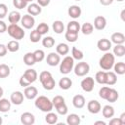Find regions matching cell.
Segmentation results:
<instances>
[{"label": "cell", "mask_w": 125, "mask_h": 125, "mask_svg": "<svg viewBox=\"0 0 125 125\" xmlns=\"http://www.w3.org/2000/svg\"><path fill=\"white\" fill-rule=\"evenodd\" d=\"M36 1H37V4L41 7H46L50 3V0H36Z\"/></svg>", "instance_id": "11a10c76"}, {"label": "cell", "mask_w": 125, "mask_h": 125, "mask_svg": "<svg viewBox=\"0 0 125 125\" xmlns=\"http://www.w3.org/2000/svg\"><path fill=\"white\" fill-rule=\"evenodd\" d=\"M100 66L102 67V69L104 70H109L112 68L113 64H114V56L111 53H105L99 62Z\"/></svg>", "instance_id": "277c9868"}, {"label": "cell", "mask_w": 125, "mask_h": 125, "mask_svg": "<svg viewBox=\"0 0 125 125\" xmlns=\"http://www.w3.org/2000/svg\"><path fill=\"white\" fill-rule=\"evenodd\" d=\"M36 30H37L41 35H44V34H46V33L49 31V26H48L47 23L41 22V23H39L38 26L36 27Z\"/></svg>", "instance_id": "7bdbcfd3"}, {"label": "cell", "mask_w": 125, "mask_h": 125, "mask_svg": "<svg viewBox=\"0 0 125 125\" xmlns=\"http://www.w3.org/2000/svg\"><path fill=\"white\" fill-rule=\"evenodd\" d=\"M124 14H125V10H123V11L121 12V19H122V21H125V19H124Z\"/></svg>", "instance_id": "91938a15"}, {"label": "cell", "mask_w": 125, "mask_h": 125, "mask_svg": "<svg viewBox=\"0 0 125 125\" xmlns=\"http://www.w3.org/2000/svg\"><path fill=\"white\" fill-rule=\"evenodd\" d=\"M21 25L26 28V29H30L31 27L34 26L35 24V19L33 18V16L27 14V15H23L22 18L21 19Z\"/></svg>", "instance_id": "52a82bcc"}, {"label": "cell", "mask_w": 125, "mask_h": 125, "mask_svg": "<svg viewBox=\"0 0 125 125\" xmlns=\"http://www.w3.org/2000/svg\"><path fill=\"white\" fill-rule=\"evenodd\" d=\"M23 102V94L21 91H15L11 94V103L16 105L21 104Z\"/></svg>", "instance_id": "5bb4252c"}, {"label": "cell", "mask_w": 125, "mask_h": 125, "mask_svg": "<svg viewBox=\"0 0 125 125\" xmlns=\"http://www.w3.org/2000/svg\"><path fill=\"white\" fill-rule=\"evenodd\" d=\"M9 75H10V67L5 63H1L0 64V78H6Z\"/></svg>", "instance_id": "74e56055"}, {"label": "cell", "mask_w": 125, "mask_h": 125, "mask_svg": "<svg viewBox=\"0 0 125 125\" xmlns=\"http://www.w3.org/2000/svg\"><path fill=\"white\" fill-rule=\"evenodd\" d=\"M42 45L46 48H52L55 45V39L52 36H46L42 39Z\"/></svg>", "instance_id": "f35d334b"}, {"label": "cell", "mask_w": 125, "mask_h": 125, "mask_svg": "<svg viewBox=\"0 0 125 125\" xmlns=\"http://www.w3.org/2000/svg\"><path fill=\"white\" fill-rule=\"evenodd\" d=\"M53 30L57 34H61L64 30V25L62 21H55L53 22Z\"/></svg>", "instance_id": "4316f807"}, {"label": "cell", "mask_w": 125, "mask_h": 125, "mask_svg": "<svg viewBox=\"0 0 125 125\" xmlns=\"http://www.w3.org/2000/svg\"><path fill=\"white\" fill-rule=\"evenodd\" d=\"M3 94H4V91H3V88H2V87H0V99H1V97L3 96Z\"/></svg>", "instance_id": "94428289"}, {"label": "cell", "mask_w": 125, "mask_h": 125, "mask_svg": "<svg viewBox=\"0 0 125 125\" xmlns=\"http://www.w3.org/2000/svg\"><path fill=\"white\" fill-rule=\"evenodd\" d=\"M19 83H20V85L21 86V87H27V86H29L30 85V83L23 77V76H21V78H20V80H19Z\"/></svg>", "instance_id": "f907efd6"}, {"label": "cell", "mask_w": 125, "mask_h": 125, "mask_svg": "<svg viewBox=\"0 0 125 125\" xmlns=\"http://www.w3.org/2000/svg\"><path fill=\"white\" fill-rule=\"evenodd\" d=\"M45 121L48 124H56L58 122V115L56 113H54V112L49 111L47 113V115L45 116Z\"/></svg>", "instance_id": "e575fe53"}, {"label": "cell", "mask_w": 125, "mask_h": 125, "mask_svg": "<svg viewBox=\"0 0 125 125\" xmlns=\"http://www.w3.org/2000/svg\"><path fill=\"white\" fill-rule=\"evenodd\" d=\"M11 108V102L7 99H0V111L7 112Z\"/></svg>", "instance_id": "1f68e13d"}, {"label": "cell", "mask_w": 125, "mask_h": 125, "mask_svg": "<svg viewBox=\"0 0 125 125\" xmlns=\"http://www.w3.org/2000/svg\"><path fill=\"white\" fill-rule=\"evenodd\" d=\"M35 106L40 109L41 111L43 112H49L53 109V104H52V101H50L47 97L45 96H39L35 99Z\"/></svg>", "instance_id": "7a4b0ae2"}, {"label": "cell", "mask_w": 125, "mask_h": 125, "mask_svg": "<svg viewBox=\"0 0 125 125\" xmlns=\"http://www.w3.org/2000/svg\"><path fill=\"white\" fill-rule=\"evenodd\" d=\"M13 4L18 9H23L27 6V3L23 0H13Z\"/></svg>", "instance_id": "c3c4849f"}, {"label": "cell", "mask_w": 125, "mask_h": 125, "mask_svg": "<svg viewBox=\"0 0 125 125\" xmlns=\"http://www.w3.org/2000/svg\"><path fill=\"white\" fill-rule=\"evenodd\" d=\"M56 51H57V54L59 55H62V56H65L68 54L69 52V47L67 44L65 43H60L58 44V46L56 47Z\"/></svg>", "instance_id": "cb8c5ba5"}, {"label": "cell", "mask_w": 125, "mask_h": 125, "mask_svg": "<svg viewBox=\"0 0 125 125\" xmlns=\"http://www.w3.org/2000/svg\"><path fill=\"white\" fill-rule=\"evenodd\" d=\"M29 39H30L31 42H33V43H37V42H39V40L41 39V34H40L36 29H34V30H32V31L30 32Z\"/></svg>", "instance_id": "b9f144b4"}, {"label": "cell", "mask_w": 125, "mask_h": 125, "mask_svg": "<svg viewBox=\"0 0 125 125\" xmlns=\"http://www.w3.org/2000/svg\"><path fill=\"white\" fill-rule=\"evenodd\" d=\"M6 47H7V50L10 52H17L20 49V44L18 40H11L8 42Z\"/></svg>", "instance_id": "d590c367"}, {"label": "cell", "mask_w": 125, "mask_h": 125, "mask_svg": "<svg viewBox=\"0 0 125 125\" xmlns=\"http://www.w3.org/2000/svg\"><path fill=\"white\" fill-rule=\"evenodd\" d=\"M119 119H120V121H121V124H122V125H123V124H125V112L121 113V115H120Z\"/></svg>", "instance_id": "6f0895ef"}, {"label": "cell", "mask_w": 125, "mask_h": 125, "mask_svg": "<svg viewBox=\"0 0 125 125\" xmlns=\"http://www.w3.org/2000/svg\"><path fill=\"white\" fill-rule=\"evenodd\" d=\"M105 77H106V71L101 70L96 73V81L99 84H105Z\"/></svg>", "instance_id": "8d00e7d4"}, {"label": "cell", "mask_w": 125, "mask_h": 125, "mask_svg": "<svg viewBox=\"0 0 125 125\" xmlns=\"http://www.w3.org/2000/svg\"><path fill=\"white\" fill-rule=\"evenodd\" d=\"M80 29L84 35H90L94 30V26L90 22H85V23H83L82 26H80Z\"/></svg>", "instance_id": "4dcf8cb0"}, {"label": "cell", "mask_w": 125, "mask_h": 125, "mask_svg": "<svg viewBox=\"0 0 125 125\" xmlns=\"http://www.w3.org/2000/svg\"><path fill=\"white\" fill-rule=\"evenodd\" d=\"M63 103H65V102H64V98L62 97V96H56V97H54V99L52 100L53 106H55V107L59 106L60 104H63Z\"/></svg>", "instance_id": "bcb514c9"}, {"label": "cell", "mask_w": 125, "mask_h": 125, "mask_svg": "<svg viewBox=\"0 0 125 125\" xmlns=\"http://www.w3.org/2000/svg\"><path fill=\"white\" fill-rule=\"evenodd\" d=\"M97 46H98V49L100 51L107 52L111 48V42L108 39H106V38H102V39H100L98 41Z\"/></svg>", "instance_id": "2e32d148"}, {"label": "cell", "mask_w": 125, "mask_h": 125, "mask_svg": "<svg viewBox=\"0 0 125 125\" xmlns=\"http://www.w3.org/2000/svg\"><path fill=\"white\" fill-rule=\"evenodd\" d=\"M117 82V76L115 72L112 71H106V77H105V84L106 85H114Z\"/></svg>", "instance_id": "44dd1931"}, {"label": "cell", "mask_w": 125, "mask_h": 125, "mask_svg": "<svg viewBox=\"0 0 125 125\" xmlns=\"http://www.w3.org/2000/svg\"><path fill=\"white\" fill-rule=\"evenodd\" d=\"M7 12H8L7 6H6L4 3H0V20H1V19H4V18L6 17Z\"/></svg>", "instance_id": "681fc988"}, {"label": "cell", "mask_w": 125, "mask_h": 125, "mask_svg": "<svg viewBox=\"0 0 125 125\" xmlns=\"http://www.w3.org/2000/svg\"><path fill=\"white\" fill-rule=\"evenodd\" d=\"M7 31H8V34L16 40H21L24 37L23 29L17 23H10V25L7 26Z\"/></svg>", "instance_id": "3957f363"}, {"label": "cell", "mask_w": 125, "mask_h": 125, "mask_svg": "<svg viewBox=\"0 0 125 125\" xmlns=\"http://www.w3.org/2000/svg\"><path fill=\"white\" fill-rule=\"evenodd\" d=\"M106 26V20L103 16H98L94 20V27L98 30H103Z\"/></svg>", "instance_id": "9a60e30c"}, {"label": "cell", "mask_w": 125, "mask_h": 125, "mask_svg": "<svg viewBox=\"0 0 125 125\" xmlns=\"http://www.w3.org/2000/svg\"><path fill=\"white\" fill-rule=\"evenodd\" d=\"M112 2H113V0H100V3L104 6H108V5L112 4Z\"/></svg>", "instance_id": "9f6ffc18"}, {"label": "cell", "mask_w": 125, "mask_h": 125, "mask_svg": "<svg viewBox=\"0 0 125 125\" xmlns=\"http://www.w3.org/2000/svg\"><path fill=\"white\" fill-rule=\"evenodd\" d=\"M38 95V91L37 89L34 87V86H27L25 87L24 89V92H23V96L28 99V100H33L37 97Z\"/></svg>", "instance_id": "7c38bea8"}, {"label": "cell", "mask_w": 125, "mask_h": 125, "mask_svg": "<svg viewBox=\"0 0 125 125\" xmlns=\"http://www.w3.org/2000/svg\"><path fill=\"white\" fill-rule=\"evenodd\" d=\"M21 122L23 125H32L35 122V117L31 112H23L21 115Z\"/></svg>", "instance_id": "8fae6325"}, {"label": "cell", "mask_w": 125, "mask_h": 125, "mask_svg": "<svg viewBox=\"0 0 125 125\" xmlns=\"http://www.w3.org/2000/svg\"><path fill=\"white\" fill-rule=\"evenodd\" d=\"M90 70V65L86 62H80L74 66V73L77 76H85Z\"/></svg>", "instance_id": "8992f818"}, {"label": "cell", "mask_w": 125, "mask_h": 125, "mask_svg": "<svg viewBox=\"0 0 125 125\" xmlns=\"http://www.w3.org/2000/svg\"><path fill=\"white\" fill-rule=\"evenodd\" d=\"M87 108H88V111L89 112H91L93 114H97V113H99L101 111L102 106H101V104L98 101L92 100V101H90L87 104Z\"/></svg>", "instance_id": "30bf717a"}, {"label": "cell", "mask_w": 125, "mask_h": 125, "mask_svg": "<svg viewBox=\"0 0 125 125\" xmlns=\"http://www.w3.org/2000/svg\"><path fill=\"white\" fill-rule=\"evenodd\" d=\"M112 67L114 68V72H115V74L123 75V74L125 73V63H124L123 62H116L115 64H113Z\"/></svg>", "instance_id": "f546056e"}, {"label": "cell", "mask_w": 125, "mask_h": 125, "mask_svg": "<svg viewBox=\"0 0 125 125\" xmlns=\"http://www.w3.org/2000/svg\"><path fill=\"white\" fill-rule=\"evenodd\" d=\"M67 13H68V16L72 19H78L80 16H81V8L77 5H71L68 10H67Z\"/></svg>", "instance_id": "e0dca14e"}, {"label": "cell", "mask_w": 125, "mask_h": 125, "mask_svg": "<svg viewBox=\"0 0 125 125\" xmlns=\"http://www.w3.org/2000/svg\"><path fill=\"white\" fill-rule=\"evenodd\" d=\"M5 31H7V24L5 21L0 20V33H4Z\"/></svg>", "instance_id": "db71d44e"}, {"label": "cell", "mask_w": 125, "mask_h": 125, "mask_svg": "<svg viewBox=\"0 0 125 125\" xmlns=\"http://www.w3.org/2000/svg\"><path fill=\"white\" fill-rule=\"evenodd\" d=\"M66 123L68 125H78L80 123V117L76 113H71L66 117Z\"/></svg>", "instance_id": "d4e9b609"}, {"label": "cell", "mask_w": 125, "mask_h": 125, "mask_svg": "<svg viewBox=\"0 0 125 125\" xmlns=\"http://www.w3.org/2000/svg\"><path fill=\"white\" fill-rule=\"evenodd\" d=\"M109 124H110V125H122V124H121V121H120V119H119V117H118V118H112V117H111V119L109 120Z\"/></svg>", "instance_id": "f5cc1de1"}, {"label": "cell", "mask_w": 125, "mask_h": 125, "mask_svg": "<svg viewBox=\"0 0 125 125\" xmlns=\"http://www.w3.org/2000/svg\"><path fill=\"white\" fill-rule=\"evenodd\" d=\"M72 104L76 108H82L85 105V98L82 95H75L72 99Z\"/></svg>", "instance_id": "ac0fdd59"}, {"label": "cell", "mask_w": 125, "mask_h": 125, "mask_svg": "<svg viewBox=\"0 0 125 125\" xmlns=\"http://www.w3.org/2000/svg\"><path fill=\"white\" fill-rule=\"evenodd\" d=\"M98 124L105 125V122H104V121H102V120H100V121H96V122H95V125H98Z\"/></svg>", "instance_id": "680465c9"}, {"label": "cell", "mask_w": 125, "mask_h": 125, "mask_svg": "<svg viewBox=\"0 0 125 125\" xmlns=\"http://www.w3.org/2000/svg\"><path fill=\"white\" fill-rule=\"evenodd\" d=\"M41 11H42L41 6H39L36 3H31L30 5L27 6V13L31 16H37L41 13Z\"/></svg>", "instance_id": "d6986e66"}, {"label": "cell", "mask_w": 125, "mask_h": 125, "mask_svg": "<svg viewBox=\"0 0 125 125\" xmlns=\"http://www.w3.org/2000/svg\"><path fill=\"white\" fill-rule=\"evenodd\" d=\"M111 42H113L115 45L117 44H123L125 42V35L121 32H115L110 37Z\"/></svg>", "instance_id": "ffe728a7"}, {"label": "cell", "mask_w": 125, "mask_h": 125, "mask_svg": "<svg viewBox=\"0 0 125 125\" xmlns=\"http://www.w3.org/2000/svg\"><path fill=\"white\" fill-rule=\"evenodd\" d=\"M2 122H3V119H2V117H1V116H0V125H1V124H2Z\"/></svg>", "instance_id": "6125c7cd"}, {"label": "cell", "mask_w": 125, "mask_h": 125, "mask_svg": "<svg viewBox=\"0 0 125 125\" xmlns=\"http://www.w3.org/2000/svg\"><path fill=\"white\" fill-rule=\"evenodd\" d=\"M118 97H119L118 92H117L115 89L110 88L109 93H108L107 98H106V101H107V102H109V103H114V102H116V101H117Z\"/></svg>", "instance_id": "836d02e7"}, {"label": "cell", "mask_w": 125, "mask_h": 125, "mask_svg": "<svg viewBox=\"0 0 125 125\" xmlns=\"http://www.w3.org/2000/svg\"><path fill=\"white\" fill-rule=\"evenodd\" d=\"M39 80L45 90H53L56 86V81L53 78L51 72L44 70L39 74Z\"/></svg>", "instance_id": "6da1fadb"}, {"label": "cell", "mask_w": 125, "mask_h": 125, "mask_svg": "<svg viewBox=\"0 0 125 125\" xmlns=\"http://www.w3.org/2000/svg\"><path fill=\"white\" fill-rule=\"evenodd\" d=\"M102 113L104 118H111L114 115V108L111 105H104L102 109Z\"/></svg>", "instance_id": "f1b7e54d"}, {"label": "cell", "mask_w": 125, "mask_h": 125, "mask_svg": "<svg viewBox=\"0 0 125 125\" xmlns=\"http://www.w3.org/2000/svg\"><path fill=\"white\" fill-rule=\"evenodd\" d=\"M66 30L69 31V32H73V33H78L79 30H80V24H79V22L76 21H69L67 23Z\"/></svg>", "instance_id": "603a6c76"}, {"label": "cell", "mask_w": 125, "mask_h": 125, "mask_svg": "<svg viewBox=\"0 0 125 125\" xmlns=\"http://www.w3.org/2000/svg\"><path fill=\"white\" fill-rule=\"evenodd\" d=\"M109 90H110V88L107 87V86L102 87V88L100 89V91H99V96H100V98H102L103 100H106L107 95H108V93H109Z\"/></svg>", "instance_id": "f6af8a7d"}, {"label": "cell", "mask_w": 125, "mask_h": 125, "mask_svg": "<svg viewBox=\"0 0 125 125\" xmlns=\"http://www.w3.org/2000/svg\"><path fill=\"white\" fill-rule=\"evenodd\" d=\"M22 76L31 84V83H33V82L36 81V79H37V77H38V74H37V72H36L35 69L29 68V69H26V70L24 71V73H23Z\"/></svg>", "instance_id": "4fadbf2b"}, {"label": "cell", "mask_w": 125, "mask_h": 125, "mask_svg": "<svg viewBox=\"0 0 125 125\" xmlns=\"http://www.w3.org/2000/svg\"><path fill=\"white\" fill-rule=\"evenodd\" d=\"M46 62H47V64H49L50 66H56L61 62L60 55L57 54V53H50V54L47 55Z\"/></svg>", "instance_id": "9c48e42d"}, {"label": "cell", "mask_w": 125, "mask_h": 125, "mask_svg": "<svg viewBox=\"0 0 125 125\" xmlns=\"http://www.w3.org/2000/svg\"><path fill=\"white\" fill-rule=\"evenodd\" d=\"M64 37L68 42H75L78 39V33H73V32H69L66 30Z\"/></svg>", "instance_id": "ee69618b"}, {"label": "cell", "mask_w": 125, "mask_h": 125, "mask_svg": "<svg viewBox=\"0 0 125 125\" xmlns=\"http://www.w3.org/2000/svg\"><path fill=\"white\" fill-rule=\"evenodd\" d=\"M74 66V59L70 56H66L62 62H60V72L62 74H68Z\"/></svg>", "instance_id": "5b68a950"}, {"label": "cell", "mask_w": 125, "mask_h": 125, "mask_svg": "<svg viewBox=\"0 0 125 125\" xmlns=\"http://www.w3.org/2000/svg\"><path fill=\"white\" fill-rule=\"evenodd\" d=\"M113 55L117 57H123L125 55V46L123 44H117L113 48Z\"/></svg>", "instance_id": "d6a6232c"}, {"label": "cell", "mask_w": 125, "mask_h": 125, "mask_svg": "<svg viewBox=\"0 0 125 125\" xmlns=\"http://www.w3.org/2000/svg\"><path fill=\"white\" fill-rule=\"evenodd\" d=\"M80 85H81V88L83 89V91H85V92H91V91H93L94 86H95L94 78H92V77H86V78H84L81 81Z\"/></svg>", "instance_id": "ba28073f"}, {"label": "cell", "mask_w": 125, "mask_h": 125, "mask_svg": "<svg viewBox=\"0 0 125 125\" xmlns=\"http://www.w3.org/2000/svg\"><path fill=\"white\" fill-rule=\"evenodd\" d=\"M75 1H80V0H75Z\"/></svg>", "instance_id": "03108f58"}, {"label": "cell", "mask_w": 125, "mask_h": 125, "mask_svg": "<svg viewBox=\"0 0 125 125\" xmlns=\"http://www.w3.org/2000/svg\"><path fill=\"white\" fill-rule=\"evenodd\" d=\"M23 62H24L26 65H28V66L33 65V64L36 62L33 53H30V52L26 53V54L23 56Z\"/></svg>", "instance_id": "83f0119b"}, {"label": "cell", "mask_w": 125, "mask_h": 125, "mask_svg": "<svg viewBox=\"0 0 125 125\" xmlns=\"http://www.w3.org/2000/svg\"><path fill=\"white\" fill-rule=\"evenodd\" d=\"M21 14L16 11H13L8 15V20L10 23H18L21 21Z\"/></svg>", "instance_id": "484cf974"}, {"label": "cell", "mask_w": 125, "mask_h": 125, "mask_svg": "<svg viewBox=\"0 0 125 125\" xmlns=\"http://www.w3.org/2000/svg\"><path fill=\"white\" fill-rule=\"evenodd\" d=\"M23 1H25V2H26V3H27V2H32V1H33V0H23Z\"/></svg>", "instance_id": "be15d7a7"}, {"label": "cell", "mask_w": 125, "mask_h": 125, "mask_svg": "<svg viewBox=\"0 0 125 125\" xmlns=\"http://www.w3.org/2000/svg\"><path fill=\"white\" fill-rule=\"evenodd\" d=\"M56 109H57L58 113H60V114H62V115H65V114L67 113V110H68V109H67V106H66V104H65V103H63V104H60L59 106H57Z\"/></svg>", "instance_id": "7dc6e473"}, {"label": "cell", "mask_w": 125, "mask_h": 125, "mask_svg": "<svg viewBox=\"0 0 125 125\" xmlns=\"http://www.w3.org/2000/svg\"><path fill=\"white\" fill-rule=\"evenodd\" d=\"M33 55H34V58H35V61L36 62H42L44 59H45V53L43 50H35L33 52Z\"/></svg>", "instance_id": "60d3db41"}, {"label": "cell", "mask_w": 125, "mask_h": 125, "mask_svg": "<svg viewBox=\"0 0 125 125\" xmlns=\"http://www.w3.org/2000/svg\"><path fill=\"white\" fill-rule=\"evenodd\" d=\"M7 47L4 44H0V57H4L7 54Z\"/></svg>", "instance_id": "816d5d0a"}, {"label": "cell", "mask_w": 125, "mask_h": 125, "mask_svg": "<svg viewBox=\"0 0 125 125\" xmlns=\"http://www.w3.org/2000/svg\"><path fill=\"white\" fill-rule=\"evenodd\" d=\"M71 55H72V58L74 60H77V61H80L83 59L84 55H83V52L79 49H77L76 47H72L71 49Z\"/></svg>", "instance_id": "ab89813d"}, {"label": "cell", "mask_w": 125, "mask_h": 125, "mask_svg": "<svg viewBox=\"0 0 125 125\" xmlns=\"http://www.w3.org/2000/svg\"><path fill=\"white\" fill-rule=\"evenodd\" d=\"M116 1H118V2H122V1H124V0H116Z\"/></svg>", "instance_id": "e7e4bbea"}, {"label": "cell", "mask_w": 125, "mask_h": 125, "mask_svg": "<svg viewBox=\"0 0 125 125\" xmlns=\"http://www.w3.org/2000/svg\"><path fill=\"white\" fill-rule=\"evenodd\" d=\"M71 85H72V81L68 77H62L59 81V86L62 90H68L71 87Z\"/></svg>", "instance_id": "7402d4cb"}]
</instances>
